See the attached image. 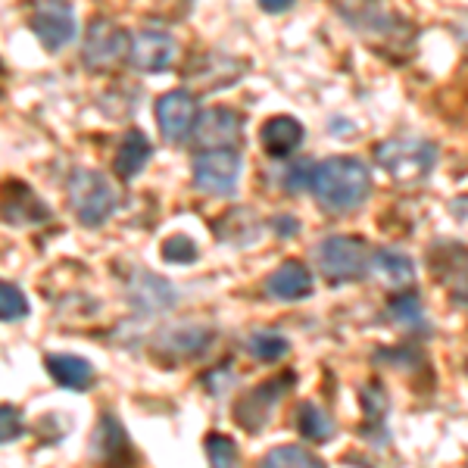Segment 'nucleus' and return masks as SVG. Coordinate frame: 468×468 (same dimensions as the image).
I'll return each mask as SVG.
<instances>
[{"instance_id": "obj_7", "label": "nucleus", "mask_w": 468, "mask_h": 468, "mask_svg": "<svg viewBox=\"0 0 468 468\" xmlns=\"http://www.w3.org/2000/svg\"><path fill=\"white\" fill-rule=\"evenodd\" d=\"M191 138L197 150H238L244 141V119L231 107H213L197 116Z\"/></svg>"}, {"instance_id": "obj_26", "label": "nucleus", "mask_w": 468, "mask_h": 468, "mask_svg": "<svg viewBox=\"0 0 468 468\" xmlns=\"http://www.w3.org/2000/svg\"><path fill=\"white\" fill-rule=\"evenodd\" d=\"M28 315V300L16 284L0 282V322H19Z\"/></svg>"}, {"instance_id": "obj_28", "label": "nucleus", "mask_w": 468, "mask_h": 468, "mask_svg": "<svg viewBox=\"0 0 468 468\" xmlns=\"http://www.w3.org/2000/svg\"><path fill=\"white\" fill-rule=\"evenodd\" d=\"M203 450H207V459L209 465H234L238 463V447H234L231 437L225 434H207V443H203Z\"/></svg>"}, {"instance_id": "obj_18", "label": "nucleus", "mask_w": 468, "mask_h": 468, "mask_svg": "<svg viewBox=\"0 0 468 468\" xmlns=\"http://www.w3.org/2000/svg\"><path fill=\"white\" fill-rule=\"evenodd\" d=\"M154 156V144L141 128H128L125 138L119 141V150H116V176L122 181H132L144 172V165L150 163Z\"/></svg>"}, {"instance_id": "obj_1", "label": "nucleus", "mask_w": 468, "mask_h": 468, "mask_svg": "<svg viewBox=\"0 0 468 468\" xmlns=\"http://www.w3.org/2000/svg\"><path fill=\"white\" fill-rule=\"evenodd\" d=\"M309 191L331 213H350L368 200L372 176H368V165L356 156H328L313 169Z\"/></svg>"}, {"instance_id": "obj_10", "label": "nucleus", "mask_w": 468, "mask_h": 468, "mask_svg": "<svg viewBox=\"0 0 468 468\" xmlns=\"http://www.w3.org/2000/svg\"><path fill=\"white\" fill-rule=\"evenodd\" d=\"M291 384H293V375H282V378L256 384L250 394H244L238 399V406H234V419H238V425L247 428V431H260V428L271 419L278 399L284 397V388H291Z\"/></svg>"}, {"instance_id": "obj_25", "label": "nucleus", "mask_w": 468, "mask_h": 468, "mask_svg": "<svg viewBox=\"0 0 468 468\" xmlns=\"http://www.w3.org/2000/svg\"><path fill=\"white\" fill-rule=\"evenodd\" d=\"M388 315L394 319L397 324H421V300H419V293H412V291H397L394 293V300L388 303Z\"/></svg>"}, {"instance_id": "obj_20", "label": "nucleus", "mask_w": 468, "mask_h": 468, "mask_svg": "<svg viewBox=\"0 0 468 468\" xmlns=\"http://www.w3.org/2000/svg\"><path fill=\"white\" fill-rule=\"evenodd\" d=\"M303 125L297 122L293 116H275L262 125V150L275 160H284L291 156L293 150L303 144Z\"/></svg>"}, {"instance_id": "obj_5", "label": "nucleus", "mask_w": 468, "mask_h": 468, "mask_svg": "<svg viewBox=\"0 0 468 468\" xmlns=\"http://www.w3.org/2000/svg\"><path fill=\"white\" fill-rule=\"evenodd\" d=\"M132 54V35L110 19H94L81 41V63L88 72H112Z\"/></svg>"}, {"instance_id": "obj_15", "label": "nucleus", "mask_w": 468, "mask_h": 468, "mask_svg": "<svg viewBox=\"0 0 468 468\" xmlns=\"http://www.w3.org/2000/svg\"><path fill=\"white\" fill-rule=\"evenodd\" d=\"M128 300L141 313H165V309L176 306V288H172L165 278L154 275V271H134L132 282H128Z\"/></svg>"}, {"instance_id": "obj_16", "label": "nucleus", "mask_w": 468, "mask_h": 468, "mask_svg": "<svg viewBox=\"0 0 468 468\" xmlns=\"http://www.w3.org/2000/svg\"><path fill=\"white\" fill-rule=\"evenodd\" d=\"M366 275H372L381 288L397 293V291H403V288H410V284H412L415 266H412V260L406 253L375 250L372 256H368V271H366Z\"/></svg>"}, {"instance_id": "obj_12", "label": "nucleus", "mask_w": 468, "mask_h": 468, "mask_svg": "<svg viewBox=\"0 0 468 468\" xmlns=\"http://www.w3.org/2000/svg\"><path fill=\"white\" fill-rule=\"evenodd\" d=\"M431 269L434 275L441 278L450 288V297L456 303L468 306V247L463 244H434L431 247Z\"/></svg>"}, {"instance_id": "obj_9", "label": "nucleus", "mask_w": 468, "mask_h": 468, "mask_svg": "<svg viewBox=\"0 0 468 468\" xmlns=\"http://www.w3.org/2000/svg\"><path fill=\"white\" fill-rule=\"evenodd\" d=\"M156 125H160V134L172 144H181V141L191 138L194 122H197V97L187 94V90H169L156 101Z\"/></svg>"}, {"instance_id": "obj_17", "label": "nucleus", "mask_w": 468, "mask_h": 468, "mask_svg": "<svg viewBox=\"0 0 468 468\" xmlns=\"http://www.w3.org/2000/svg\"><path fill=\"white\" fill-rule=\"evenodd\" d=\"M266 291H269V297H275V300L297 303V300H306L309 293H313V275H309V269L303 262L288 260L269 275Z\"/></svg>"}, {"instance_id": "obj_31", "label": "nucleus", "mask_w": 468, "mask_h": 468, "mask_svg": "<svg viewBox=\"0 0 468 468\" xmlns=\"http://www.w3.org/2000/svg\"><path fill=\"white\" fill-rule=\"evenodd\" d=\"M313 169H315L313 163H297V169H291L288 181H284V185H288V194H297L300 187L309 185V178H313Z\"/></svg>"}, {"instance_id": "obj_33", "label": "nucleus", "mask_w": 468, "mask_h": 468, "mask_svg": "<svg viewBox=\"0 0 468 468\" xmlns=\"http://www.w3.org/2000/svg\"><path fill=\"white\" fill-rule=\"evenodd\" d=\"M22 4L35 10H54V6H72V0H22Z\"/></svg>"}, {"instance_id": "obj_6", "label": "nucleus", "mask_w": 468, "mask_h": 468, "mask_svg": "<svg viewBox=\"0 0 468 468\" xmlns=\"http://www.w3.org/2000/svg\"><path fill=\"white\" fill-rule=\"evenodd\" d=\"M240 169H244V160L238 150H200L194 156V185L203 194L225 197L238 187Z\"/></svg>"}, {"instance_id": "obj_19", "label": "nucleus", "mask_w": 468, "mask_h": 468, "mask_svg": "<svg viewBox=\"0 0 468 468\" xmlns=\"http://www.w3.org/2000/svg\"><path fill=\"white\" fill-rule=\"evenodd\" d=\"M44 366H48L50 378L66 390H79L81 394V390H88L94 384V366L81 356H72V353H48Z\"/></svg>"}, {"instance_id": "obj_24", "label": "nucleus", "mask_w": 468, "mask_h": 468, "mask_svg": "<svg viewBox=\"0 0 468 468\" xmlns=\"http://www.w3.org/2000/svg\"><path fill=\"white\" fill-rule=\"evenodd\" d=\"M247 350L260 362H275L291 350V344H288V337L278 335V331H253V335L247 337Z\"/></svg>"}, {"instance_id": "obj_8", "label": "nucleus", "mask_w": 468, "mask_h": 468, "mask_svg": "<svg viewBox=\"0 0 468 468\" xmlns=\"http://www.w3.org/2000/svg\"><path fill=\"white\" fill-rule=\"evenodd\" d=\"M50 218V207L44 203L26 181H4L0 185V222L28 229V225H41Z\"/></svg>"}, {"instance_id": "obj_22", "label": "nucleus", "mask_w": 468, "mask_h": 468, "mask_svg": "<svg viewBox=\"0 0 468 468\" xmlns=\"http://www.w3.org/2000/svg\"><path fill=\"white\" fill-rule=\"evenodd\" d=\"M216 231H218V238H225L229 244L244 247L260 238V222H256V216L250 209H229V213L222 216V222H216Z\"/></svg>"}, {"instance_id": "obj_29", "label": "nucleus", "mask_w": 468, "mask_h": 468, "mask_svg": "<svg viewBox=\"0 0 468 468\" xmlns=\"http://www.w3.org/2000/svg\"><path fill=\"white\" fill-rule=\"evenodd\" d=\"M163 260L165 262H176V266H187V262L197 260V244L185 234H176L163 244Z\"/></svg>"}, {"instance_id": "obj_21", "label": "nucleus", "mask_w": 468, "mask_h": 468, "mask_svg": "<svg viewBox=\"0 0 468 468\" xmlns=\"http://www.w3.org/2000/svg\"><path fill=\"white\" fill-rule=\"evenodd\" d=\"M97 456L103 459V463H134V447L132 441H128L125 428L116 421V415L112 412H103L101 415V428H97Z\"/></svg>"}, {"instance_id": "obj_23", "label": "nucleus", "mask_w": 468, "mask_h": 468, "mask_svg": "<svg viewBox=\"0 0 468 468\" xmlns=\"http://www.w3.org/2000/svg\"><path fill=\"white\" fill-rule=\"evenodd\" d=\"M297 428H300V434H303L306 441H315V443L328 441V437L335 434V421H331V415L324 412V410H319L315 403H303V406H300Z\"/></svg>"}, {"instance_id": "obj_30", "label": "nucleus", "mask_w": 468, "mask_h": 468, "mask_svg": "<svg viewBox=\"0 0 468 468\" xmlns=\"http://www.w3.org/2000/svg\"><path fill=\"white\" fill-rule=\"evenodd\" d=\"M26 434V421L16 406H0V443H13Z\"/></svg>"}, {"instance_id": "obj_13", "label": "nucleus", "mask_w": 468, "mask_h": 468, "mask_svg": "<svg viewBox=\"0 0 468 468\" xmlns=\"http://www.w3.org/2000/svg\"><path fill=\"white\" fill-rule=\"evenodd\" d=\"M132 66L138 72H165L172 66V59H176V41H172V35L165 32H156V28H147V32H138L132 37Z\"/></svg>"}, {"instance_id": "obj_2", "label": "nucleus", "mask_w": 468, "mask_h": 468, "mask_svg": "<svg viewBox=\"0 0 468 468\" xmlns=\"http://www.w3.org/2000/svg\"><path fill=\"white\" fill-rule=\"evenodd\" d=\"M66 200H69L72 216L85 229H101L110 222V216L119 207V191L110 185L107 176L94 169H75L69 185H66Z\"/></svg>"}, {"instance_id": "obj_34", "label": "nucleus", "mask_w": 468, "mask_h": 468, "mask_svg": "<svg viewBox=\"0 0 468 468\" xmlns=\"http://www.w3.org/2000/svg\"><path fill=\"white\" fill-rule=\"evenodd\" d=\"M4 81H6V69H4V59H0V94H4Z\"/></svg>"}, {"instance_id": "obj_14", "label": "nucleus", "mask_w": 468, "mask_h": 468, "mask_svg": "<svg viewBox=\"0 0 468 468\" xmlns=\"http://www.w3.org/2000/svg\"><path fill=\"white\" fill-rule=\"evenodd\" d=\"M28 28L35 32V37L41 41L44 50L57 54L66 44L75 41V16L72 6H54V10H37L32 19H28Z\"/></svg>"}, {"instance_id": "obj_32", "label": "nucleus", "mask_w": 468, "mask_h": 468, "mask_svg": "<svg viewBox=\"0 0 468 468\" xmlns=\"http://www.w3.org/2000/svg\"><path fill=\"white\" fill-rule=\"evenodd\" d=\"M266 13H288L293 6V0H256Z\"/></svg>"}, {"instance_id": "obj_4", "label": "nucleus", "mask_w": 468, "mask_h": 468, "mask_svg": "<svg viewBox=\"0 0 468 468\" xmlns=\"http://www.w3.org/2000/svg\"><path fill=\"white\" fill-rule=\"evenodd\" d=\"M368 247L366 240L356 234H331L319 244L315 260H319L322 275L331 284H346V282H359L368 271Z\"/></svg>"}, {"instance_id": "obj_11", "label": "nucleus", "mask_w": 468, "mask_h": 468, "mask_svg": "<svg viewBox=\"0 0 468 468\" xmlns=\"http://www.w3.org/2000/svg\"><path fill=\"white\" fill-rule=\"evenodd\" d=\"M247 66L240 63L238 57L229 54H200L197 59H191V66L185 69V79L191 81L200 94H209V90H218L231 81H238L244 75Z\"/></svg>"}, {"instance_id": "obj_3", "label": "nucleus", "mask_w": 468, "mask_h": 468, "mask_svg": "<svg viewBox=\"0 0 468 468\" xmlns=\"http://www.w3.org/2000/svg\"><path fill=\"white\" fill-rule=\"evenodd\" d=\"M375 163L397 185H415V181H425L431 176L437 147L425 138H390L375 150Z\"/></svg>"}, {"instance_id": "obj_27", "label": "nucleus", "mask_w": 468, "mask_h": 468, "mask_svg": "<svg viewBox=\"0 0 468 468\" xmlns=\"http://www.w3.org/2000/svg\"><path fill=\"white\" fill-rule=\"evenodd\" d=\"M262 465H300V468H313V465H322L319 456H313L309 450L303 447H278L262 456Z\"/></svg>"}]
</instances>
